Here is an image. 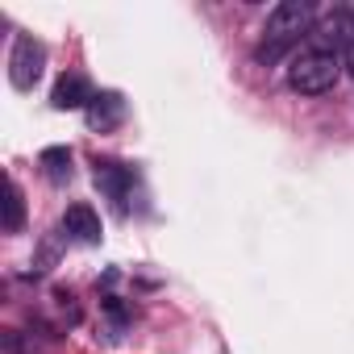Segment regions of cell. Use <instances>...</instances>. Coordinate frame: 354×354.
Segmentation results:
<instances>
[{"label": "cell", "instance_id": "cell-6", "mask_svg": "<svg viewBox=\"0 0 354 354\" xmlns=\"http://www.w3.org/2000/svg\"><path fill=\"white\" fill-rule=\"evenodd\" d=\"M96 188H104L113 201H117V209H125V188H129V171L121 167V162H100L96 158Z\"/></svg>", "mask_w": 354, "mask_h": 354}, {"label": "cell", "instance_id": "cell-3", "mask_svg": "<svg viewBox=\"0 0 354 354\" xmlns=\"http://www.w3.org/2000/svg\"><path fill=\"white\" fill-rule=\"evenodd\" d=\"M42 67H46V46L34 42V38H17L13 42V55H9V80L17 92H34V84L42 80Z\"/></svg>", "mask_w": 354, "mask_h": 354}, {"label": "cell", "instance_id": "cell-5", "mask_svg": "<svg viewBox=\"0 0 354 354\" xmlns=\"http://www.w3.org/2000/svg\"><path fill=\"white\" fill-rule=\"evenodd\" d=\"M50 104H55L59 113H67V109H84V104H92V92H88V80H84V75H63V80L55 84V92H50Z\"/></svg>", "mask_w": 354, "mask_h": 354}, {"label": "cell", "instance_id": "cell-2", "mask_svg": "<svg viewBox=\"0 0 354 354\" xmlns=\"http://www.w3.org/2000/svg\"><path fill=\"white\" fill-rule=\"evenodd\" d=\"M342 75V59L329 55V50H300L292 63H288V88L296 96H325Z\"/></svg>", "mask_w": 354, "mask_h": 354}, {"label": "cell", "instance_id": "cell-1", "mask_svg": "<svg viewBox=\"0 0 354 354\" xmlns=\"http://www.w3.org/2000/svg\"><path fill=\"white\" fill-rule=\"evenodd\" d=\"M313 21H317V9L308 5V0H279V5L267 13L263 42L254 46V63H263V67L279 63L300 38H308Z\"/></svg>", "mask_w": 354, "mask_h": 354}, {"label": "cell", "instance_id": "cell-8", "mask_svg": "<svg viewBox=\"0 0 354 354\" xmlns=\"http://www.w3.org/2000/svg\"><path fill=\"white\" fill-rule=\"evenodd\" d=\"M26 225V196H21V184L9 180L5 188V234H17Z\"/></svg>", "mask_w": 354, "mask_h": 354}, {"label": "cell", "instance_id": "cell-9", "mask_svg": "<svg viewBox=\"0 0 354 354\" xmlns=\"http://www.w3.org/2000/svg\"><path fill=\"white\" fill-rule=\"evenodd\" d=\"M42 167L55 175V180L71 175V146H46V150H42Z\"/></svg>", "mask_w": 354, "mask_h": 354}, {"label": "cell", "instance_id": "cell-10", "mask_svg": "<svg viewBox=\"0 0 354 354\" xmlns=\"http://www.w3.org/2000/svg\"><path fill=\"white\" fill-rule=\"evenodd\" d=\"M342 71H350V75H354V42L342 50Z\"/></svg>", "mask_w": 354, "mask_h": 354}, {"label": "cell", "instance_id": "cell-4", "mask_svg": "<svg viewBox=\"0 0 354 354\" xmlns=\"http://www.w3.org/2000/svg\"><path fill=\"white\" fill-rule=\"evenodd\" d=\"M63 230H67L75 242H88V246H92V242H100V217H96V209H92V205H84V201H80V205H71V209L63 213Z\"/></svg>", "mask_w": 354, "mask_h": 354}, {"label": "cell", "instance_id": "cell-7", "mask_svg": "<svg viewBox=\"0 0 354 354\" xmlns=\"http://www.w3.org/2000/svg\"><path fill=\"white\" fill-rule=\"evenodd\" d=\"M88 121H92L96 129H109V125H117V121H121V96H113V92H104V96H92V104H88Z\"/></svg>", "mask_w": 354, "mask_h": 354}]
</instances>
